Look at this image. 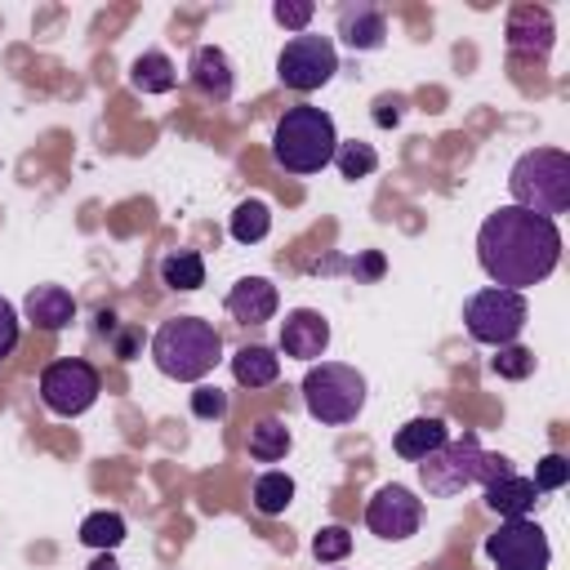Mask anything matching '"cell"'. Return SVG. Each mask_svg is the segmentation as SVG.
I'll use <instances>...</instances> for the list:
<instances>
[{
    "mask_svg": "<svg viewBox=\"0 0 570 570\" xmlns=\"http://www.w3.org/2000/svg\"><path fill=\"white\" fill-rule=\"evenodd\" d=\"M312 13H316L312 0H276V4H272V18H276L281 27H294V31H303V27L312 22Z\"/></svg>",
    "mask_w": 570,
    "mask_h": 570,
    "instance_id": "cell-31",
    "label": "cell"
},
{
    "mask_svg": "<svg viewBox=\"0 0 570 570\" xmlns=\"http://www.w3.org/2000/svg\"><path fill=\"white\" fill-rule=\"evenodd\" d=\"M111 325H116V316H111V312H98V330L111 334Z\"/></svg>",
    "mask_w": 570,
    "mask_h": 570,
    "instance_id": "cell-37",
    "label": "cell"
},
{
    "mask_svg": "<svg viewBox=\"0 0 570 570\" xmlns=\"http://www.w3.org/2000/svg\"><path fill=\"white\" fill-rule=\"evenodd\" d=\"M374 120H379L383 129L396 125V120H401V102H396V98H379V102H374Z\"/></svg>",
    "mask_w": 570,
    "mask_h": 570,
    "instance_id": "cell-34",
    "label": "cell"
},
{
    "mask_svg": "<svg viewBox=\"0 0 570 570\" xmlns=\"http://www.w3.org/2000/svg\"><path fill=\"white\" fill-rule=\"evenodd\" d=\"M450 441V428H445V419H436V414H423V419H410L401 432H396V454L401 459H414V463H423L432 450H441Z\"/></svg>",
    "mask_w": 570,
    "mask_h": 570,
    "instance_id": "cell-17",
    "label": "cell"
},
{
    "mask_svg": "<svg viewBox=\"0 0 570 570\" xmlns=\"http://www.w3.org/2000/svg\"><path fill=\"white\" fill-rule=\"evenodd\" d=\"M525 298L517 289H503V285H485L476 289L468 303H463V325L476 343H490V347H503V343H517V334L525 330Z\"/></svg>",
    "mask_w": 570,
    "mask_h": 570,
    "instance_id": "cell-7",
    "label": "cell"
},
{
    "mask_svg": "<svg viewBox=\"0 0 570 570\" xmlns=\"http://www.w3.org/2000/svg\"><path fill=\"white\" fill-rule=\"evenodd\" d=\"M289 499H294V481H289L285 472H263V476L254 481V508H258L263 517H281V512L289 508Z\"/></svg>",
    "mask_w": 570,
    "mask_h": 570,
    "instance_id": "cell-25",
    "label": "cell"
},
{
    "mask_svg": "<svg viewBox=\"0 0 570 570\" xmlns=\"http://www.w3.org/2000/svg\"><path fill=\"white\" fill-rule=\"evenodd\" d=\"M508 49H512V53L543 58V53L552 49V13L539 9V4L512 9V18H508Z\"/></svg>",
    "mask_w": 570,
    "mask_h": 570,
    "instance_id": "cell-14",
    "label": "cell"
},
{
    "mask_svg": "<svg viewBox=\"0 0 570 570\" xmlns=\"http://www.w3.org/2000/svg\"><path fill=\"white\" fill-rule=\"evenodd\" d=\"M129 80H134V89H142V94H169V89L178 85V71H174V62H169L165 53H142V58L134 62Z\"/></svg>",
    "mask_w": 570,
    "mask_h": 570,
    "instance_id": "cell-23",
    "label": "cell"
},
{
    "mask_svg": "<svg viewBox=\"0 0 570 570\" xmlns=\"http://www.w3.org/2000/svg\"><path fill=\"white\" fill-rule=\"evenodd\" d=\"M334 71H338V49L330 36H316V31H298L294 40H285V49L276 58V76L298 94L330 85Z\"/></svg>",
    "mask_w": 570,
    "mask_h": 570,
    "instance_id": "cell-9",
    "label": "cell"
},
{
    "mask_svg": "<svg viewBox=\"0 0 570 570\" xmlns=\"http://www.w3.org/2000/svg\"><path fill=\"white\" fill-rule=\"evenodd\" d=\"M71 316H76V298L62 289V285H36L31 294H27V321L36 325V330H62V325H71Z\"/></svg>",
    "mask_w": 570,
    "mask_h": 570,
    "instance_id": "cell-16",
    "label": "cell"
},
{
    "mask_svg": "<svg viewBox=\"0 0 570 570\" xmlns=\"http://www.w3.org/2000/svg\"><path fill=\"white\" fill-rule=\"evenodd\" d=\"M338 36H343V45H352V49H379L383 36H387V18H383L379 4H365V0L343 4V9H338Z\"/></svg>",
    "mask_w": 570,
    "mask_h": 570,
    "instance_id": "cell-15",
    "label": "cell"
},
{
    "mask_svg": "<svg viewBox=\"0 0 570 570\" xmlns=\"http://www.w3.org/2000/svg\"><path fill=\"white\" fill-rule=\"evenodd\" d=\"M89 570H120V561H116L111 552H102V557H94V561H89Z\"/></svg>",
    "mask_w": 570,
    "mask_h": 570,
    "instance_id": "cell-35",
    "label": "cell"
},
{
    "mask_svg": "<svg viewBox=\"0 0 570 570\" xmlns=\"http://www.w3.org/2000/svg\"><path fill=\"white\" fill-rule=\"evenodd\" d=\"M325 347H330V321H325L321 312L294 307V312L281 321V352H285V356L316 361Z\"/></svg>",
    "mask_w": 570,
    "mask_h": 570,
    "instance_id": "cell-12",
    "label": "cell"
},
{
    "mask_svg": "<svg viewBox=\"0 0 570 570\" xmlns=\"http://www.w3.org/2000/svg\"><path fill=\"white\" fill-rule=\"evenodd\" d=\"M191 414L196 419H223L227 414V392L223 387H196L191 392Z\"/></svg>",
    "mask_w": 570,
    "mask_h": 570,
    "instance_id": "cell-32",
    "label": "cell"
},
{
    "mask_svg": "<svg viewBox=\"0 0 570 570\" xmlns=\"http://www.w3.org/2000/svg\"><path fill=\"white\" fill-rule=\"evenodd\" d=\"M80 539H85L89 548H98V552H111V548L125 539V517H120V512H89V517L80 521Z\"/></svg>",
    "mask_w": 570,
    "mask_h": 570,
    "instance_id": "cell-26",
    "label": "cell"
},
{
    "mask_svg": "<svg viewBox=\"0 0 570 570\" xmlns=\"http://www.w3.org/2000/svg\"><path fill=\"white\" fill-rule=\"evenodd\" d=\"M303 405L316 423H352L365 405V374L343 361H321L303 374Z\"/></svg>",
    "mask_w": 570,
    "mask_h": 570,
    "instance_id": "cell-6",
    "label": "cell"
},
{
    "mask_svg": "<svg viewBox=\"0 0 570 570\" xmlns=\"http://www.w3.org/2000/svg\"><path fill=\"white\" fill-rule=\"evenodd\" d=\"M419 521H423V503H419L414 490H405V485H383V490L365 503V525H370L379 539L401 543V539H410V534L419 530Z\"/></svg>",
    "mask_w": 570,
    "mask_h": 570,
    "instance_id": "cell-11",
    "label": "cell"
},
{
    "mask_svg": "<svg viewBox=\"0 0 570 570\" xmlns=\"http://www.w3.org/2000/svg\"><path fill=\"white\" fill-rule=\"evenodd\" d=\"M508 191L512 205L539 214V218H557L570 209V156L557 147H534L525 156H517L512 174H508Z\"/></svg>",
    "mask_w": 570,
    "mask_h": 570,
    "instance_id": "cell-5",
    "label": "cell"
},
{
    "mask_svg": "<svg viewBox=\"0 0 570 570\" xmlns=\"http://www.w3.org/2000/svg\"><path fill=\"white\" fill-rule=\"evenodd\" d=\"M338 129L325 107H289L272 129V156L289 174H316L334 160Z\"/></svg>",
    "mask_w": 570,
    "mask_h": 570,
    "instance_id": "cell-3",
    "label": "cell"
},
{
    "mask_svg": "<svg viewBox=\"0 0 570 570\" xmlns=\"http://www.w3.org/2000/svg\"><path fill=\"white\" fill-rule=\"evenodd\" d=\"M223 356V338L209 321L200 316H174L151 334V361L160 374L178 379V383H196L205 379Z\"/></svg>",
    "mask_w": 570,
    "mask_h": 570,
    "instance_id": "cell-4",
    "label": "cell"
},
{
    "mask_svg": "<svg viewBox=\"0 0 570 570\" xmlns=\"http://www.w3.org/2000/svg\"><path fill=\"white\" fill-rule=\"evenodd\" d=\"M334 160H338V174H343V178H365V174L379 169V151H374L370 142H361V138L338 142V147H334Z\"/></svg>",
    "mask_w": 570,
    "mask_h": 570,
    "instance_id": "cell-27",
    "label": "cell"
},
{
    "mask_svg": "<svg viewBox=\"0 0 570 570\" xmlns=\"http://www.w3.org/2000/svg\"><path fill=\"white\" fill-rule=\"evenodd\" d=\"M232 374H236L240 387H267L281 374V356L272 347H263V343H249V347H240L232 356Z\"/></svg>",
    "mask_w": 570,
    "mask_h": 570,
    "instance_id": "cell-20",
    "label": "cell"
},
{
    "mask_svg": "<svg viewBox=\"0 0 570 570\" xmlns=\"http://www.w3.org/2000/svg\"><path fill=\"white\" fill-rule=\"evenodd\" d=\"M570 481V459L566 454H543L534 468V490H561Z\"/></svg>",
    "mask_w": 570,
    "mask_h": 570,
    "instance_id": "cell-30",
    "label": "cell"
},
{
    "mask_svg": "<svg viewBox=\"0 0 570 570\" xmlns=\"http://www.w3.org/2000/svg\"><path fill=\"white\" fill-rule=\"evenodd\" d=\"M312 552H316V561H343L352 552V530L347 525H325L312 539Z\"/></svg>",
    "mask_w": 570,
    "mask_h": 570,
    "instance_id": "cell-29",
    "label": "cell"
},
{
    "mask_svg": "<svg viewBox=\"0 0 570 570\" xmlns=\"http://www.w3.org/2000/svg\"><path fill=\"white\" fill-rule=\"evenodd\" d=\"M512 463L503 454H490L481 450L476 432H463L459 441H445L441 450H432L423 463H419V476H423V490L436 494V499H450L468 485H490L499 476H508Z\"/></svg>",
    "mask_w": 570,
    "mask_h": 570,
    "instance_id": "cell-2",
    "label": "cell"
},
{
    "mask_svg": "<svg viewBox=\"0 0 570 570\" xmlns=\"http://www.w3.org/2000/svg\"><path fill=\"white\" fill-rule=\"evenodd\" d=\"M289 428H285V419H276V414H263L254 428H249V454L258 459V463H276V459H285L289 454Z\"/></svg>",
    "mask_w": 570,
    "mask_h": 570,
    "instance_id": "cell-21",
    "label": "cell"
},
{
    "mask_svg": "<svg viewBox=\"0 0 570 570\" xmlns=\"http://www.w3.org/2000/svg\"><path fill=\"white\" fill-rule=\"evenodd\" d=\"M98 392H102L98 370H94L89 361H76V356L53 361V365H45V374H40V401H45V410L58 414V419L85 414V410L98 401Z\"/></svg>",
    "mask_w": 570,
    "mask_h": 570,
    "instance_id": "cell-8",
    "label": "cell"
},
{
    "mask_svg": "<svg viewBox=\"0 0 570 570\" xmlns=\"http://www.w3.org/2000/svg\"><path fill=\"white\" fill-rule=\"evenodd\" d=\"M276 303H281V294H276V285H272L267 276H240V281L227 289V312H232L240 325H263V321H272V316H276Z\"/></svg>",
    "mask_w": 570,
    "mask_h": 570,
    "instance_id": "cell-13",
    "label": "cell"
},
{
    "mask_svg": "<svg viewBox=\"0 0 570 570\" xmlns=\"http://www.w3.org/2000/svg\"><path fill=\"white\" fill-rule=\"evenodd\" d=\"M160 281H165L169 289L191 294V289L205 285V258H200L196 249H174V254L160 258Z\"/></svg>",
    "mask_w": 570,
    "mask_h": 570,
    "instance_id": "cell-22",
    "label": "cell"
},
{
    "mask_svg": "<svg viewBox=\"0 0 570 570\" xmlns=\"http://www.w3.org/2000/svg\"><path fill=\"white\" fill-rule=\"evenodd\" d=\"M361 272H365V276H379V272H383V258H379V254H365Z\"/></svg>",
    "mask_w": 570,
    "mask_h": 570,
    "instance_id": "cell-36",
    "label": "cell"
},
{
    "mask_svg": "<svg viewBox=\"0 0 570 570\" xmlns=\"http://www.w3.org/2000/svg\"><path fill=\"white\" fill-rule=\"evenodd\" d=\"M191 80H196V89H205L214 98H227L232 94V62H227V53L218 45H200L191 53Z\"/></svg>",
    "mask_w": 570,
    "mask_h": 570,
    "instance_id": "cell-19",
    "label": "cell"
},
{
    "mask_svg": "<svg viewBox=\"0 0 570 570\" xmlns=\"http://www.w3.org/2000/svg\"><path fill=\"white\" fill-rule=\"evenodd\" d=\"M267 232H272V209L263 200H240L236 214H232V236L240 245H258Z\"/></svg>",
    "mask_w": 570,
    "mask_h": 570,
    "instance_id": "cell-24",
    "label": "cell"
},
{
    "mask_svg": "<svg viewBox=\"0 0 570 570\" xmlns=\"http://www.w3.org/2000/svg\"><path fill=\"white\" fill-rule=\"evenodd\" d=\"M18 347V312L9 298H0V361Z\"/></svg>",
    "mask_w": 570,
    "mask_h": 570,
    "instance_id": "cell-33",
    "label": "cell"
},
{
    "mask_svg": "<svg viewBox=\"0 0 570 570\" xmlns=\"http://www.w3.org/2000/svg\"><path fill=\"white\" fill-rule=\"evenodd\" d=\"M534 499H539L534 481H530V476H517V472H508V476H499V481L485 485V508L499 512L503 521L525 517V512L534 508Z\"/></svg>",
    "mask_w": 570,
    "mask_h": 570,
    "instance_id": "cell-18",
    "label": "cell"
},
{
    "mask_svg": "<svg viewBox=\"0 0 570 570\" xmlns=\"http://www.w3.org/2000/svg\"><path fill=\"white\" fill-rule=\"evenodd\" d=\"M485 557H490L499 570H548L552 548H548V534L539 530V521L512 517V521H503V525L485 539Z\"/></svg>",
    "mask_w": 570,
    "mask_h": 570,
    "instance_id": "cell-10",
    "label": "cell"
},
{
    "mask_svg": "<svg viewBox=\"0 0 570 570\" xmlns=\"http://www.w3.org/2000/svg\"><path fill=\"white\" fill-rule=\"evenodd\" d=\"M476 258L494 285L521 294L525 285L552 276V267L561 263V232L552 218H539L521 205H503L481 223Z\"/></svg>",
    "mask_w": 570,
    "mask_h": 570,
    "instance_id": "cell-1",
    "label": "cell"
},
{
    "mask_svg": "<svg viewBox=\"0 0 570 570\" xmlns=\"http://www.w3.org/2000/svg\"><path fill=\"white\" fill-rule=\"evenodd\" d=\"M490 365H494L499 379H530V374H534V352L521 347V343H503Z\"/></svg>",
    "mask_w": 570,
    "mask_h": 570,
    "instance_id": "cell-28",
    "label": "cell"
}]
</instances>
